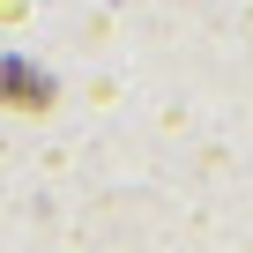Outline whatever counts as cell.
Segmentation results:
<instances>
[{
	"label": "cell",
	"instance_id": "obj_1",
	"mask_svg": "<svg viewBox=\"0 0 253 253\" xmlns=\"http://www.w3.org/2000/svg\"><path fill=\"white\" fill-rule=\"evenodd\" d=\"M0 104H15V112H45V104H52V82H45L30 60H0Z\"/></svg>",
	"mask_w": 253,
	"mask_h": 253
}]
</instances>
